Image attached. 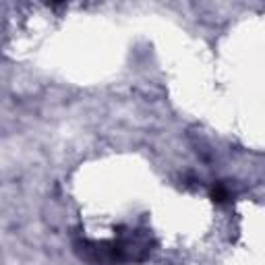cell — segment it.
I'll list each match as a JSON object with an SVG mask.
<instances>
[{
	"label": "cell",
	"instance_id": "obj_1",
	"mask_svg": "<svg viewBox=\"0 0 265 265\" xmlns=\"http://www.w3.org/2000/svg\"><path fill=\"white\" fill-rule=\"evenodd\" d=\"M211 197H214L216 203H226L228 199H230V191H228L224 184L220 182V184H216V187H214V191H211Z\"/></svg>",
	"mask_w": 265,
	"mask_h": 265
}]
</instances>
